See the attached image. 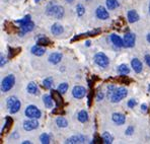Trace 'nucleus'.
Wrapping results in <instances>:
<instances>
[{
    "mask_svg": "<svg viewBox=\"0 0 150 144\" xmlns=\"http://www.w3.org/2000/svg\"><path fill=\"white\" fill-rule=\"evenodd\" d=\"M63 15H64V8H63V6L59 5L58 8H57V10H56V12H55L54 17L60 19V18H62V17H63Z\"/></svg>",
    "mask_w": 150,
    "mask_h": 144,
    "instance_id": "nucleus-33",
    "label": "nucleus"
},
{
    "mask_svg": "<svg viewBox=\"0 0 150 144\" xmlns=\"http://www.w3.org/2000/svg\"><path fill=\"white\" fill-rule=\"evenodd\" d=\"M85 44H86V46H87V47H89V46H90V42H89V41H87Z\"/></svg>",
    "mask_w": 150,
    "mask_h": 144,
    "instance_id": "nucleus-50",
    "label": "nucleus"
},
{
    "mask_svg": "<svg viewBox=\"0 0 150 144\" xmlns=\"http://www.w3.org/2000/svg\"><path fill=\"white\" fill-rule=\"evenodd\" d=\"M16 101H17V99L15 96H9V97H8L7 101H6V106H7L8 110H9V109L11 108L15 103H16Z\"/></svg>",
    "mask_w": 150,
    "mask_h": 144,
    "instance_id": "nucleus-35",
    "label": "nucleus"
},
{
    "mask_svg": "<svg viewBox=\"0 0 150 144\" xmlns=\"http://www.w3.org/2000/svg\"><path fill=\"white\" fill-rule=\"evenodd\" d=\"M119 6V3L117 0H107V7L109 10H114Z\"/></svg>",
    "mask_w": 150,
    "mask_h": 144,
    "instance_id": "nucleus-28",
    "label": "nucleus"
},
{
    "mask_svg": "<svg viewBox=\"0 0 150 144\" xmlns=\"http://www.w3.org/2000/svg\"><path fill=\"white\" fill-rule=\"evenodd\" d=\"M62 60V54L60 53H52L49 56V62L52 64H58Z\"/></svg>",
    "mask_w": 150,
    "mask_h": 144,
    "instance_id": "nucleus-19",
    "label": "nucleus"
},
{
    "mask_svg": "<svg viewBox=\"0 0 150 144\" xmlns=\"http://www.w3.org/2000/svg\"><path fill=\"white\" fill-rule=\"evenodd\" d=\"M40 141L43 144H49L50 143V135L47 133H43V134L40 136Z\"/></svg>",
    "mask_w": 150,
    "mask_h": 144,
    "instance_id": "nucleus-32",
    "label": "nucleus"
},
{
    "mask_svg": "<svg viewBox=\"0 0 150 144\" xmlns=\"http://www.w3.org/2000/svg\"><path fill=\"white\" fill-rule=\"evenodd\" d=\"M77 118H78L79 122H81V123H85V122H87L88 121V114H87V112L85 110L80 111V112L78 113V116H77Z\"/></svg>",
    "mask_w": 150,
    "mask_h": 144,
    "instance_id": "nucleus-24",
    "label": "nucleus"
},
{
    "mask_svg": "<svg viewBox=\"0 0 150 144\" xmlns=\"http://www.w3.org/2000/svg\"><path fill=\"white\" fill-rule=\"evenodd\" d=\"M111 41L112 42V44H114L116 47H118V48L124 47V41H123V39H121L118 35L112 34L111 35Z\"/></svg>",
    "mask_w": 150,
    "mask_h": 144,
    "instance_id": "nucleus-15",
    "label": "nucleus"
},
{
    "mask_svg": "<svg viewBox=\"0 0 150 144\" xmlns=\"http://www.w3.org/2000/svg\"><path fill=\"white\" fill-rule=\"evenodd\" d=\"M100 28H98V30H93L91 31V32H88V33H85V34H82V35H78V36L74 37L73 39H72V42L76 41V40H80L81 38H84V37H90V36H96V35L100 34Z\"/></svg>",
    "mask_w": 150,
    "mask_h": 144,
    "instance_id": "nucleus-18",
    "label": "nucleus"
},
{
    "mask_svg": "<svg viewBox=\"0 0 150 144\" xmlns=\"http://www.w3.org/2000/svg\"><path fill=\"white\" fill-rule=\"evenodd\" d=\"M21 101L17 99L16 101V103L14 104V105L12 106L11 108L9 109V112H10V114H16L17 112L19 111V109H21Z\"/></svg>",
    "mask_w": 150,
    "mask_h": 144,
    "instance_id": "nucleus-31",
    "label": "nucleus"
},
{
    "mask_svg": "<svg viewBox=\"0 0 150 144\" xmlns=\"http://www.w3.org/2000/svg\"><path fill=\"white\" fill-rule=\"evenodd\" d=\"M35 1H36V2H39V1H40V0H35Z\"/></svg>",
    "mask_w": 150,
    "mask_h": 144,
    "instance_id": "nucleus-53",
    "label": "nucleus"
},
{
    "mask_svg": "<svg viewBox=\"0 0 150 144\" xmlns=\"http://www.w3.org/2000/svg\"><path fill=\"white\" fill-rule=\"evenodd\" d=\"M117 89V87L114 85V84H110L109 86H108V96L111 99V96L114 94V92H115V90Z\"/></svg>",
    "mask_w": 150,
    "mask_h": 144,
    "instance_id": "nucleus-39",
    "label": "nucleus"
},
{
    "mask_svg": "<svg viewBox=\"0 0 150 144\" xmlns=\"http://www.w3.org/2000/svg\"><path fill=\"white\" fill-rule=\"evenodd\" d=\"M30 15H26V16H25L23 18H21V19H17L16 21V23H18V24H21V26H25V24L26 23H30Z\"/></svg>",
    "mask_w": 150,
    "mask_h": 144,
    "instance_id": "nucleus-34",
    "label": "nucleus"
},
{
    "mask_svg": "<svg viewBox=\"0 0 150 144\" xmlns=\"http://www.w3.org/2000/svg\"><path fill=\"white\" fill-rule=\"evenodd\" d=\"M13 124V120L10 117H6L5 118V124H4V127L3 129H2V133H7L8 131L10 130V128H11Z\"/></svg>",
    "mask_w": 150,
    "mask_h": 144,
    "instance_id": "nucleus-22",
    "label": "nucleus"
},
{
    "mask_svg": "<svg viewBox=\"0 0 150 144\" xmlns=\"http://www.w3.org/2000/svg\"><path fill=\"white\" fill-rule=\"evenodd\" d=\"M127 94H128V90L125 87H117L114 94L111 96V101L112 103H119L123 99H125L127 96Z\"/></svg>",
    "mask_w": 150,
    "mask_h": 144,
    "instance_id": "nucleus-2",
    "label": "nucleus"
},
{
    "mask_svg": "<svg viewBox=\"0 0 150 144\" xmlns=\"http://www.w3.org/2000/svg\"><path fill=\"white\" fill-rule=\"evenodd\" d=\"M50 43H51L50 40L46 37H40L37 41V44L39 46H48L50 45Z\"/></svg>",
    "mask_w": 150,
    "mask_h": 144,
    "instance_id": "nucleus-29",
    "label": "nucleus"
},
{
    "mask_svg": "<svg viewBox=\"0 0 150 144\" xmlns=\"http://www.w3.org/2000/svg\"><path fill=\"white\" fill-rule=\"evenodd\" d=\"M53 85V78L52 77H47L43 80V86L45 89H50L51 86Z\"/></svg>",
    "mask_w": 150,
    "mask_h": 144,
    "instance_id": "nucleus-30",
    "label": "nucleus"
},
{
    "mask_svg": "<svg viewBox=\"0 0 150 144\" xmlns=\"http://www.w3.org/2000/svg\"><path fill=\"white\" fill-rule=\"evenodd\" d=\"M149 13H150V1H149Z\"/></svg>",
    "mask_w": 150,
    "mask_h": 144,
    "instance_id": "nucleus-51",
    "label": "nucleus"
},
{
    "mask_svg": "<svg viewBox=\"0 0 150 144\" xmlns=\"http://www.w3.org/2000/svg\"><path fill=\"white\" fill-rule=\"evenodd\" d=\"M5 63H6L5 58H4V57H3V55H1V64H0V66H1V67H3L4 64H5Z\"/></svg>",
    "mask_w": 150,
    "mask_h": 144,
    "instance_id": "nucleus-45",
    "label": "nucleus"
},
{
    "mask_svg": "<svg viewBox=\"0 0 150 144\" xmlns=\"http://www.w3.org/2000/svg\"><path fill=\"white\" fill-rule=\"evenodd\" d=\"M51 96H52V99H54L57 107H61V106L63 105V99H62V96H61V92H59L58 89L51 90Z\"/></svg>",
    "mask_w": 150,
    "mask_h": 144,
    "instance_id": "nucleus-8",
    "label": "nucleus"
},
{
    "mask_svg": "<svg viewBox=\"0 0 150 144\" xmlns=\"http://www.w3.org/2000/svg\"><path fill=\"white\" fill-rule=\"evenodd\" d=\"M64 28L60 23H54L51 26V33H52L54 36H59V35L63 34Z\"/></svg>",
    "mask_w": 150,
    "mask_h": 144,
    "instance_id": "nucleus-17",
    "label": "nucleus"
},
{
    "mask_svg": "<svg viewBox=\"0 0 150 144\" xmlns=\"http://www.w3.org/2000/svg\"><path fill=\"white\" fill-rule=\"evenodd\" d=\"M8 50H9V52H8V58L11 59L13 57L15 56V55L17 54L18 52H21V48H17V49H11V48H8Z\"/></svg>",
    "mask_w": 150,
    "mask_h": 144,
    "instance_id": "nucleus-36",
    "label": "nucleus"
},
{
    "mask_svg": "<svg viewBox=\"0 0 150 144\" xmlns=\"http://www.w3.org/2000/svg\"><path fill=\"white\" fill-rule=\"evenodd\" d=\"M118 81H120L121 83H124V84H129L131 82V79L128 78V77L125 76V75H121L120 78L118 79Z\"/></svg>",
    "mask_w": 150,
    "mask_h": 144,
    "instance_id": "nucleus-40",
    "label": "nucleus"
},
{
    "mask_svg": "<svg viewBox=\"0 0 150 144\" xmlns=\"http://www.w3.org/2000/svg\"><path fill=\"white\" fill-rule=\"evenodd\" d=\"M76 12H77V15L78 16H82L83 14L85 13V8L83 7V5L82 4H77V6H76Z\"/></svg>",
    "mask_w": 150,
    "mask_h": 144,
    "instance_id": "nucleus-37",
    "label": "nucleus"
},
{
    "mask_svg": "<svg viewBox=\"0 0 150 144\" xmlns=\"http://www.w3.org/2000/svg\"><path fill=\"white\" fill-rule=\"evenodd\" d=\"M118 72L120 75H128L130 73V68L126 64H121L118 67Z\"/></svg>",
    "mask_w": 150,
    "mask_h": 144,
    "instance_id": "nucleus-25",
    "label": "nucleus"
},
{
    "mask_svg": "<svg viewBox=\"0 0 150 144\" xmlns=\"http://www.w3.org/2000/svg\"><path fill=\"white\" fill-rule=\"evenodd\" d=\"M127 18L129 23H137L139 21V15L137 11H135V10H129L127 13Z\"/></svg>",
    "mask_w": 150,
    "mask_h": 144,
    "instance_id": "nucleus-16",
    "label": "nucleus"
},
{
    "mask_svg": "<svg viewBox=\"0 0 150 144\" xmlns=\"http://www.w3.org/2000/svg\"><path fill=\"white\" fill-rule=\"evenodd\" d=\"M43 101H44L45 107L48 108V109L53 108V104L55 103L54 99H52V96H49V94H45V96H43Z\"/></svg>",
    "mask_w": 150,
    "mask_h": 144,
    "instance_id": "nucleus-20",
    "label": "nucleus"
},
{
    "mask_svg": "<svg viewBox=\"0 0 150 144\" xmlns=\"http://www.w3.org/2000/svg\"><path fill=\"white\" fill-rule=\"evenodd\" d=\"M59 5H57L56 2H49V4L46 7V13L50 16H54L55 12H56L57 8H58Z\"/></svg>",
    "mask_w": 150,
    "mask_h": 144,
    "instance_id": "nucleus-14",
    "label": "nucleus"
},
{
    "mask_svg": "<svg viewBox=\"0 0 150 144\" xmlns=\"http://www.w3.org/2000/svg\"><path fill=\"white\" fill-rule=\"evenodd\" d=\"M145 61H146L147 65L150 67V55H146V56H145Z\"/></svg>",
    "mask_w": 150,
    "mask_h": 144,
    "instance_id": "nucleus-44",
    "label": "nucleus"
},
{
    "mask_svg": "<svg viewBox=\"0 0 150 144\" xmlns=\"http://www.w3.org/2000/svg\"><path fill=\"white\" fill-rule=\"evenodd\" d=\"M23 143V144H26V143H28V144H30V141H28V140H25Z\"/></svg>",
    "mask_w": 150,
    "mask_h": 144,
    "instance_id": "nucleus-48",
    "label": "nucleus"
},
{
    "mask_svg": "<svg viewBox=\"0 0 150 144\" xmlns=\"http://www.w3.org/2000/svg\"><path fill=\"white\" fill-rule=\"evenodd\" d=\"M148 90H149V92H150V85L148 86Z\"/></svg>",
    "mask_w": 150,
    "mask_h": 144,
    "instance_id": "nucleus-52",
    "label": "nucleus"
},
{
    "mask_svg": "<svg viewBox=\"0 0 150 144\" xmlns=\"http://www.w3.org/2000/svg\"><path fill=\"white\" fill-rule=\"evenodd\" d=\"M25 116L28 117L30 119H40L42 116L41 111L34 105L28 106L25 111Z\"/></svg>",
    "mask_w": 150,
    "mask_h": 144,
    "instance_id": "nucleus-4",
    "label": "nucleus"
},
{
    "mask_svg": "<svg viewBox=\"0 0 150 144\" xmlns=\"http://www.w3.org/2000/svg\"><path fill=\"white\" fill-rule=\"evenodd\" d=\"M101 139H103V142L105 144H111L112 142V140H114L112 134L109 132H103V135H101Z\"/></svg>",
    "mask_w": 150,
    "mask_h": 144,
    "instance_id": "nucleus-23",
    "label": "nucleus"
},
{
    "mask_svg": "<svg viewBox=\"0 0 150 144\" xmlns=\"http://www.w3.org/2000/svg\"><path fill=\"white\" fill-rule=\"evenodd\" d=\"M123 41H124V47L126 48H132L135 45L136 37L132 33H126L124 38H123Z\"/></svg>",
    "mask_w": 150,
    "mask_h": 144,
    "instance_id": "nucleus-6",
    "label": "nucleus"
},
{
    "mask_svg": "<svg viewBox=\"0 0 150 144\" xmlns=\"http://www.w3.org/2000/svg\"><path fill=\"white\" fill-rule=\"evenodd\" d=\"M34 28H35V23H33V21L25 24V26H21V33H19V36L23 37V35L26 34V33L32 32V31L34 30Z\"/></svg>",
    "mask_w": 150,
    "mask_h": 144,
    "instance_id": "nucleus-13",
    "label": "nucleus"
},
{
    "mask_svg": "<svg viewBox=\"0 0 150 144\" xmlns=\"http://www.w3.org/2000/svg\"><path fill=\"white\" fill-rule=\"evenodd\" d=\"M131 66H132V68H133L134 71H135L136 73H141V72H142L143 64H142V62L139 60L138 58L132 59V61H131Z\"/></svg>",
    "mask_w": 150,
    "mask_h": 144,
    "instance_id": "nucleus-12",
    "label": "nucleus"
},
{
    "mask_svg": "<svg viewBox=\"0 0 150 144\" xmlns=\"http://www.w3.org/2000/svg\"><path fill=\"white\" fill-rule=\"evenodd\" d=\"M72 96L76 99H81L86 96V89H85L83 86L76 85V86H74L73 89H72Z\"/></svg>",
    "mask_w": 150,
    "mask_h": 144,
    "instance_id": "nucleus-5",
    "label": "nucleus"
},
{
    "mask_svg": "<svg viewBox=\"0 0 150 144\" xmlns=\"http://www.w3.org/2000/svg\"><path fill=\"white\" fill-rule=\"evenodd\" d=\"M125 133L127 135H132L134 133V127H133V126H130V127H128V129L126 130Z\"/></svg>",
    "mask_w": 150,
    "mask_h": 144,
    "instance_id": "nucleus-42",
    "label": "nucleus"
},
{
    "mask_svg": "<svg viewBox=\"0 0 150 144\" xmlns=\"http://www.w3.org/2000/svg\"><path fill=\"white\" fill-rule=\"evenodd\" d=\"M39 127V123L37 120H28L25 122H23V129L25 131H32L35 130Z\"/></svg>",
    "mask_w": 150,
    "mask_h": 144,
    "instance_id": "nucleus-10",
    "label": "nucleus"
},
{
    "mask_svg": "<svg viewBox=\"0 0 150 144\" xmlns=\"http://www.w3.org/2000/svg\"><path fill=\"white\" fill-rule=\"evenodd\" d=\"M128 107L129 108H131V109H134V107H135L136 105H137V101H136V99H130L129 101H128Z\"/></svg>",
    "mask_w": 150,
    "mask_h": 144,
    "instance_id": "nucleus-41",
    "label": "nucleus"
},
{
    "mask_svg": "<svg viewBox=\"0 0 150 144\" xmlns=\"http://www.w3.org/2000/svg\"><path fill=\"white\" fill-rule=\"evenodd\" d=\"M56 124H57V126L60 128H66L68 126L67 120H66L64 117H61V116L56 119Z\"/></svg>",
    "mask_w": 150,
    "mask_h": 144,
    "instance_id": "nucleus-27",
    "label": "nucleus"
},
{
    "mask_svg": "<svg viewBox=\"0 0 150 144\" xmlns=\"http://www.w3.org/2000/svg\"><path fill=\"white\" fill-rule=\"evenodd\" d=\"M85 140H86V137L83 136V135L78 134V135H74V136L68 138L65 142L70 143V144H78V143H84Z\"/></svg>",
    "mask_w": 150,
    "mask_h": 144,
    "instance_id": "nucleus-9",
    "label": "nucleus"
},
{
    "mask_svg": "<svg viewBox=\"0 0 150 144\" xmlns=\"http://www.w3.org/2000/svg\"><path fill=\"white\" fill-rule=\"evenodd\" d=\"M103 99V92H98V94H96V101H100Z\"/></svg>",
    "mask_w": 150,
    "mask_h": 144,
    "instance_id": "nucleus-43",
    "label": "nucleus"
},
{
    "mask_svg": "<svg viewBox=\"0 0 150 144\" xmlns=\"http://www.w3.org/2000/svg\"><path fill=\"white\" fill-rule=\"evenodd\" d=\"M26 89H28V94H39V88H38L37 84L34 83V82L28 83Z\"/></svg>",
    "mask_w": 150,
    "mask_h": 144,
    "instance_id": "nucleus-21",
    "label": "nucleus"
},
{
    "mask_svg": "<svg viewBox=\"0 0 150 144\" xmlns=\"http://www.w3.org/2000/svg\"><path fill=\"white\" fill-rule=\"evenodd\" d=\"M147 42H148V43L150 44V34L147 35Z\"/></svg>",
    "mask_w": 150,
    "mask_h": 144,
    "instance_id": "nucleus-47",
    "label": "nucleus"
},
{
    "mask_svg": "<svg viewBox=\"0 0 150 144\" xmlns=\"http://www.w3.org/2000/svg\"><path fill=\"white\" fill-rule=\"evenodd\" d=\"M141 110H142L143 113H146L147 112V106L145 105V104H143V105L141 106Z\"/></svg>",
    "mask_w": 150,
    "mask_h": 144,
    "instance_id": "nucleus-46",
    "label": "nucleus"
},
{
    "mask_svg": "<svg viewBox=\"0 0 150 144\" xmlns=\"http://www.w3.org/2000/svg\"><path fill=\"white\" fill-rule=\"evenodd\" d=\"M32 53L34 55H36V56H42V55L45 54V49L41 48L39 45L34 46V47L32 48Z\"/></svg>",
    "mask_w": 150,
    "mask_h": 144,
    "instance_id": "nucleus-26",
    "label": "nucleus"
},
{
    "mask_svg": "<svg viewBox=\"0 0 150 144\" xmlns=\"http://www.w3.org/2000/svg\"><path fill=\"white\" fill-rule=\"evenodd\" d=\"M15 83V77L13 74H9L2 80L1 83V90L3 92H7L13 87Z\"/></svg>",
    "mask_w": 150,
    "mask_h": 144,
    "instance_id": "nucleus-1",
    "label": "nucleus"
},
{
    "mask_svg": "<svg viewBox=\"0 0 150 144\" xmlns=\"http://www.w3.org/2000/svg\"><path fill=\"white\" fill-rule=\"evenodd\" d=\"M66 2H67V3H71V2H73L74 0H65Z\"/></svg>",
    "mask_w": 150,
    "mask_h": 144,
    "instance_id": "nucleus-49",
    "label": "nucleus"
},
{
    "mask_svg": "<svg viewBox=\"0 0 150 144\" xmlns=\"http://www.w3.org/2000/svg\"><path fill=\"white\" fill-rule=\"evenodd\" d=\"M112 122L115 124H117V125H123L126 122V117L123 114H121V113H114L112 115Z\"/></svg>",
    "mask_w": 150,
    "mask_h": 144,
    "instance_id": "nucleus-11",
    "label": "nucleus"
},
{
    "mask_svg": "<svg viewBox=\"0 0 150 144\" xmlns=\"http://www.w3.org/2000/svg\"><path fill=\"white\" fill-rule=\"evenodd\" d=\"M96 15L98 19H101V21H105V19H108L110 17L109 12L107 11V9H105L103 6H98V7L96 8Z\"/></svg>",
    "mask_w": 150,
    "mask_h": 144,
    "instance_id": "nucleus-7",
    "label": "nucleus"
},
{
    "mask_svg": "<svg viewBox=\"0 0 150 144\" xmlns=\"http://www.w3.org/2000/svg\"><path fill=\"white\" fill-rule=\"evenodd\" d=\"M67 89H68V84L66 82H63V83L59 84L58 90L61 92V94H65V92H67Z\"/></svg>",
    "mask_w": 150,
    "mask_h": 144,
    "instance_id": "nucleus-38",
    "label": "nucleus"
},
{
    "mask_svg": "<svg viewBox=\"0 0 150 144\" xmlns=\"http://www.w3.org/2000/svg\"><path fill=\"white\" fill-rule=\"evenodd\" d=\"M93 59H94L96 64H98V65L101 68H107L110 64V60L107 57V55L103 54V53H101V52L96 53V54L94 55Z\"/></svg>",
    "mask_w": 150,
    "mask_h": 144,
    "instance_id": "nucleus-3",
    "label": "nucleus"
}]
</instances>
